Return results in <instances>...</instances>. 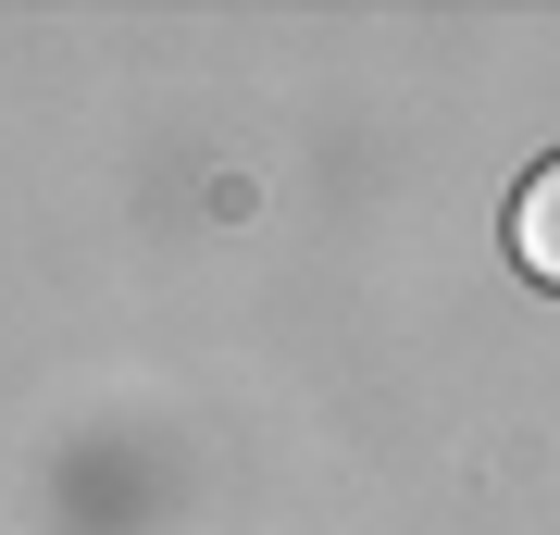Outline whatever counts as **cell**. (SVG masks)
I'll return each instance as SVG.
<instances>
[{"label":"cell","mask_w":560,"mask_h":535,"mask_svg":"<svg viewBox=\"0 0 560 535\" xmlns=\"http://www.w3.org/2000/svg\"><path fill=\"white\" fill-rule=\"evenodd\" d=\"M511 261H523L536 287H560V162H536L523 199H511Z\"/></svg>","instance_id":"cell-1"}]
</instances>
